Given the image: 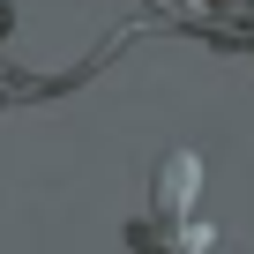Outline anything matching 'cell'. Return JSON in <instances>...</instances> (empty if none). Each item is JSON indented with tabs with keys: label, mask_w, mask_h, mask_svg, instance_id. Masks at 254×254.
<instances>
[{
	"label": "cell",
	"mask_w": 254,
	"mask_h": 254,
	"mask_svg": "<svg viewBox=\"0 0 254 254\" xmlns=\"http://www.w3.org/2000/svg\"><path fill=\"white\" fill-rule=\"evenodd\" d=\"M194 180H202V157H194V150H172V157H165V187H157V209H165V217L194 209Z\"/></svg>",
	"instance_id": "cell-1"
},
{
	"label": "cell",
	"mask_w": 254,
	"mask_h": 254,
	"mask_svg": "<svg viewBox=\"0 0 254 254\" xmlns=\"http://www.w3.org/2000/svg\"><path fill=\"white\" fill-rule=\"evenodd\" d=\"M0 30H8V0H0Z\"/></svg>",
	"instance_id": "cell-2"
}]
</instances>
